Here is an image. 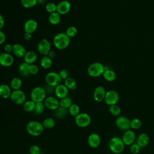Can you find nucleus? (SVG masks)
Wrapping results in <instances>:
<instances>
[{
	"label": "nucleus",
	"instance_id": "obj_4",
	"mask_svg": "<svg viewBox=\"0 0 154 154\" xmlns=\"http://www.w3.org/2000/svg\"><path fill=\"white\" fill-rule=\"evenodd\" d=\"M46 92L44 87L37 86L33 88L30 93V98L34 102H43L46 97Z\"/></svg>",
	"mask_w": 154,
	"mask_h": 154
},
{
	"label": "nucleus",
	"instance_id": "obj_5",
	"mask_svg": "<svg viewBox=\"0 0 154 154\" xmlns=\"http://www.w3.org/2000/svg\"><path fill=\"white\" fill-rule=\"evenodd\" d=\"M105 71L104 65L99 62L91 63L87 68V73L91 77L97 78L103 75Z\"/></svg>",
	"mask_w": 154,
	"mask_h": 154
},
{
	"label": "nucleus",
	"instance_id": "obj_8",
	"mask_svg": "<svg viewBox=\"0 0 154 154\" xmlns=\"http://www.w3.org/2000/svg\"><path fill=\"white\" fill-rule=\"evenodd\" d=\"M11 101L17 105L23 104L26 101V95L25 93L20 90H12L10 97Z\"/></svg>",
	"mask_w": 154,
	"mask_h": 154
},
{
	"label": "nucleus",
	"instance_id": "obj_7",
	"mask_svg": "<svg viewBox=\"0 0 154 154\" xmlns=\"http://www.w3.org/2000/svg\"><path fill=\"white\" fill-rule=\"evenodd\" d=\"M76 125L80 128H85L88 126L91 122V119L89 114L85 112H80L75 117Z\"/></svg>",
	"mask_w": 154,
	"mask_h": 154
},
{
	"label": "nucleus",
	"instance_id": "obj_21",
	"mask_svg": "<svg viewBox=\"0 0 154 154\" xmlns=\"http://www.w3.org/2000/svg\"><path fill=\"white\" fill-rule=\"evenodd\" d=\"M38 57L37 53L34 51H26L24 57H23V60L24 62L28 64H34L37 60Z\"/></svg>",
	"mask_w": 154,
	"mask_h": 154
},
{
	"label": "nucleus",
	"instance_id": "obj_3",
	"mask_svg": "<svg viewBox=\"0 0 154 154\" xmlns=\"http://www.w3.org/2000/svg\"><path fill=\"white\" fill-rule=\"evenodd\" d=\"M108 146L110 150L112 153L119 154L123 151L125 145L121 138L119 137H114L110 139Z\"/></svg>",
	"mask_w": 154,
	"mask_h": 154
},
{
	"label": "nucleus",
	"instance_id": "obj_33",
	"mask_svg": "<svg viewBox=\"0 0 154 154\" xmlns=\"http://www.w3.org/2000/svg\"><path fill=\"white\" fill-rule=\"evenodd\" d=\"M73 104L72 100L70 97L67 96L64 97L60 100V106L64 108L68 109Z\"/></svg>",
	"mask_w": 154,
	"mask_h": 154
},
{
	"label": "nucleus",
	"instance_id": "obj_45",
	"mask_svg": "<svg viewBox=\"0 0 154 154\" xmlns=\"http://www.w3.org/2000/svg\"><path fill=\"white\" fill-rule=\"evenodd\" d=\"M44 88L45 89L46 93H51V94L53 93H55V87H52L46 84V85L44 87Z\"/></svg>",
	"mask_w": 154,
	"mask_h": 154
},
{
	"label": "nucleus",
	"instance_id": "obj_39",
	"mask_svg": "<svg viewBox=\"0 0 154 154\" xmlns=\"http://www.w3.org/2000/svg\"><path fill=\"white\" fill-rule=\"evenodd\" d=\"M142 125V123L140 119L138 118H134L132 120H131V128L132 129H138L140 128H141Z\"/></svg>",
	"mask_w": 154,
	"mask_h": 154
},
{
	"label": "nucleus",
	"instance_id": "obj_6",
	"mask_svg": "<svg viewBox=\"0 0 154 154\" xmlns=\"http://www.w3.org/2000/svg\"><path fill=\"white\" fill-rule=\"evenodd\" d=\"M45 79L46 84L55 87L61 84L62 81V79L61 78L58 73L55 72H48L46 75Z\"/></svg>",
	"mask_w": 154,
	"mask_h": 154
},
{
	"label": "nucleus",
	"instance_id": "obj_42",
	"mask_svg": "<svg viewBox=\"0 0 154 154\" xmlns=\"http://www.w3.org/2000/svg\"><path fill=\"white\" fill-rule=\"evenodd\" d=\"M29 74L32 75H37L39 72L38 67L35 64H32L29 65Z\"/></svg>",
	"mask_w": 154,
	"mask_h": 154
},
{
	"label": "nucleus",
	"instance_id": "obj_27",
	"mask_svg": "<svg viewBox=\"0 0 154 154\" xmlns=\"http://www.w3.org/2000/svg\"><path fill=\"white\" fill-rule=\"evenodd\" d=\"M22 85V81L19 77H14L11 79L10 84V87L11 90H20Z\"/></svg>",
	"mask_w": 154,
	"mask_h": 154
},
{
	"label": "nucleus",
	"instance_id": "obj_20",
	"mask_svg": "<svg viewBox=\"0 0 154 154\" xmlns=\"http://www.w3.org/2000/svg\"><path fill=\"white\" fill-rule=\"evenodd\" d=\"M26 50L25 48L20 43H15L13 45V51L12 53L13 55L18 58H23Z\"/></svg>",
	"mask_w": 154,
	"mask_h": 154
},
{
	"label": "nucleus",
	"instance_id": "obj_14",
	"mask_svg": "<svg viewBox=\"0 0 154 154\" xmlns=\"http://www.w3.org/2000/svg\"><path fill=\"white\" fill-rule=\"evenodd\" d=\"M14 63L13 56L9 53L2 52L0 54V65L3 67H8L13 65Z\"/></svg>",
	"mask_w": 154,
	"mask_h": 154
},
{
	"label": "nucleus",
	"instance_id": "obj_29",
	"mask_svg": "<svg viewBox=\"0 0 154 154\" xmlns=\"http://www.w3.org/2000/svg\"><path fill=\"white\" fill-rule=\"evenodd\" d=\"M64 84L69 89V90H73L76 89L77 85L75 79L73 78L70 76L64 80Z\"/></svg>",
	"mask_w": 154,
	"mask_h": 154
},
{
	"label": "nucleus",
	"instance_id": "obj_11",
	"mask_svg": "<svg viewBox=\"0 0 154 154\" xmlns=\"http://www.w3.org/2000/svg\"><path fill=\"white\" fill-rule=\"evenodd\" d=\"M116 125L117 127L123 131H127L131 129V120L126 116H118L116 120Z\"/></svg>",
	"mask_w": 154,
	"mask_h": 154
},
{
	"label": "nucleus",
	"instance_id": "obj_47",
	"mask_svg": "<svg viewBox=\"0 0 154 154\" xmlns=\"http://www.w3.org/2000/svg\"><path fill=\"white\" fill-rule=\"evenodd\" d=\"M5 34L1 29H0V45H2L5 42Z\"/></svg>",
	"mask_w": 154,
	"mask_h": 154
},
{
	"label": "nucleus",
	"instance_id": "obj_38",
	"mask_svg": "<svg viewBox=\"0 0 154 154\" xmlns=\"http://www.w3.org/2000/svg\"><path fill=\"white\" fill-rule=\"evenodd\" d=\"M66 34L71 38L75 37L78 34V29L75 26H69L66 31Z\"/></svg>",
	"mask_w": 154,
	"mask_h": 154
},
{
	"label": "nucleus",
	"instance_id": "obj_24",
	"mask_svg": "<svg viewBox=\"0 0 154 154\" xmlns=\"http://www.w3.org/2000/svg\"><path fill=\"white\" fill-rule=\"evenodd\" d=\"M103 78L107 81L108 82H112L113 81H114L116 78V72L108 68L107 69H105V71L102 75Z\"/></svg>",
	"mask_w": 154,
	"mask_h": 154
},
{
	"label": "nucleus",
	"instance_id": "obj_25",
	"mask_svg": "<svg viewBox=\"0 0 154 154\" xmlns=\"http://www.w3.org/2000/svg\"><path fill=\"white\" fill-rule=\"evenodd\" d=\"M29 65L25 62L21 63L18 66V70L20 74L24 77H28L30 74L29 72Z\"/></svg>",
	"mask_w": 154,
	"mask_h": 154
},
{
	"label": "nucleus",
	"instance_id": "obj_19",
	"mask_svg": "<svg viewBox=\"0 0 154 154\" xmlns=\"http://www.w3.org/2000/svg\"><path fill=\"white\" fill-rule=\"evenodd\" d=\"M87 142L90 147L92 148H96L100 144V137L97 134L92 133L88 136Z\"/></svg>",
	"mask_w": 154,
	"mask_h": 154
},
{
	"label": "nucleus",
	"instance_id": "obj_46",
	"mask_svg": "<svg viewBox=\"0 0 154 154\" xmlns=\"http://www.w3.org/2000/svg\"><path fill=\"white\" fill-rule=\"evenodd\" d=\"M4 50L5 52L11 54V52H12L13 51V45L10 43L6 44L4 47Z\"/></svg>",
	"mask_w": 154,
	"mask_h": 154
},
{
	"label": "nucleus",
	"instance_id": "obj_32",
	"mask_svg": "<svg viewBox=\"0 0 154 154\" xmlns=\"http://www.w3.org/2000/svg\"><path fill=\"white\" fill-rule=\"evenodd\" d=\"M42 124L45 128L51 129L55 126V120L52 117H47L43 121Z\"/></svg>",
	"mask_w": 154,
	"mask_h": 154
},
{
	"label": "nucleus",
	"instance_id": "obj_50",
	"mask_svg": "<svg viewBox=\"0 0 154 154\" xmlns=\"http://www.w3.org/2000/svg\"><path fill=\"white\" fill-rule=\"evenodd\" d=\"M48 56L51 59H53V58H55V56H56V52H55V51L54 50H51V51H49V52L48 53Z\"/></svg>",
	"mask_w": 154,
	"mask_h": 154
},
{
	"label": "nucleus",
	"instance_id": "obj_22",
	"mask_svg": "<svg viewBox=\"0 0 154 154\" xmlns=\"http://www.w3.org/2000/svg\"><path fill=\"white\" fill-rule=\"evenodd\" d=\"M12 90L11 87L6 84H2L0 85V97L3 99H7L10 97Z\"/></svg>",
	"mask_w": 154,
	"mask_h": 154
},
{
	"label": "nucleus",
	"instance_id": "obj_17",
	"mask_svg": "<svg viewBox=\"0 0 154 154\" xmlns=\"http://www.w3.org/2000/svg\"><path fill=\"white\" fill-rule=\"evenodd\" d=\"M106 92L105 88L103 86H97L95 88L93 91V96L94 100L97 102H100L102 100H104Z\"/></svg>",
	"mask_w": 154,
	"mask_h": 154
},
{
	"label": "nucleus",
	"instance_id": "obj_1",
	"mask_svg": "<svg viewBox=\"0 0 154 154\" xmlns=\"http://www.w3.org/2000/svg\"><path fill=\"white\" fill-rule=\"evenodd\" d=\"M70 38L66 32H61L55 34L53 38V45L58 50L66 49L70 45Z\"/></svg>",
	"mask_w": 154,
	"mask_h": 154
},
{
	"label": "nucleus",
	"instance_id": "obj_10",
	"mask_svg": "<svg viewBox=\"0 0 154 154\" xmlns=\"http://www.w3.org/2000/svg\"><path fill=\"white\" fill-rule=\"evenodd\" d=\"M119 100V94L116 91L111 90L106 92V94L104 98V101L109 106L117 104Z\"/></svg>",
	"mask_w": 154,
	"mask_h": 154
},
{
	"label": "nucleus",
	"instance_id": "obj_18",
	"mask_svg": "<svg viewBox=\"0 0 154 154\" xmlns=\"http://www.w3.org/2000/svg\"><path fill=\"white\" fill-rule=\"evenodd\" d=\"M69 93V89L64 84H60L55 88V94L58 99H63L67 96Z\"/></svg>",
	"mask_w": 154,
	"mask_h": 154
},
{
	"label": "nucleus",
	"instance_id": "obj_44",
	"mask_svg": "<svg viewBox=\"0 0 154 154\" xmlns=\"http://www.w3.org/2000/svg\"><path fill=\"white\" fill-rule=\"evenodd\" d=\"M58 73L59 75L60 76L61 78L62 79V80H65L68 77H69V72L67 70H66L65 69H61Z\"/></svg>",
	"mask_w": 154,
	"mask_h": 154
},
{
	"label": "nucleus",
	"instance_id": "obj_28",
	"mask_svg": "<svg viewBox=\"0 0 154 154\" xmlns=\"http://www.w3.org/2000/svg\"><path fill=\"white\" fill-rule=\"evenodd\" d=\"M40 64L43 69H48L51 68L52 65V59H51L48 55L43 56L40 60Z\"/></svg>",
	"mask_w": 154,
	"mask_h": 154
},
{
	"label": "nucleus",
	"instance_id": "obj_49",
	"mask_svg": "<svg viewBox=\"0 0 154 154\" xmlns=\"http://www.w3.org/2000/svg\"><path fill=\"white\" fill-rule=\"evenodd\" d=\"M23 38L26 41H29L32 38V34H29V33H27V32H25L24 35H23Z\"/></svg>",
	"mask_w": 154,
	"mask_h": 154
},
{
	"label": "nucleus",
	"instance_id": "obj_26",
	"mask_svg": "<svg viewBox=\"0 0 154 154\" xmlns=\"http://www.w3.org/2000/svg\"><path fill=\"white\" fill-rule=\"evenodd\" d=\"M48 21L51 25H57L61 21V15L57 11L50 13L48 16Z\"/></svg>",
	"mask_w": 154,
	"mask_h": 154
},
{
	"label": "nucleus",
	"instance_id": "obj_41",
	"mask_svg": "<svg viewBox=\"0 0 154 154\" xmlns=\"http://www.w3.org/2000/svg\"><path fill=\"white\" fill-rule=\"evenodd\" d=\"M29 152L30 154H42V152H41V149L39 147V146H38L36 144H34L32 145L29 149Z\"/></svg>",
	"mask_w": 154,
	"mask_h": 154
},
{
	"label": "nucleus",
	"instance_id": "obj_35",
	"mask_svg": "<svg viewBox=\"0 0 154 154\" xmlns=\"http://www.w3.org/2000/svg\"><path fill=\"white\" fill-rule=\"evenodd\" d=\"M69 113L73 117H76L80 113V108L79 106L75 103H73L69 108H68Z\"/></svg>",
	"mask_w": 154,
	"mask_h": 154
},
{
	"label": "nucleus",
	"instance_id": "obj_2",
	"mask_svg": "<svg viewBox=\"0 0 154 154\" xmlns=\"http://www.w3.org/2000/svg\"><path fill=\"white\" fill-rule=\"evenodd\" d=\"M44 128H45L42 123L36 120L29 122L26 126L27 132L31 136L34 137H38L43 132Z\"/></svg>",
	"mask_w": 154,
	"mask_h": 154
},
{
	"label": "nucleus",
	"instance_id": "obj_16",
	"mask_svg": "<svg viewBox=\"0 0 154 154\" xmlns=\"http://www.w3.org/2000/svg\"><path fill=\"white\" fill-rule=\"evenodd\" d=\"M125 145L130 146L132 144L135 139V133L132 130H127L123 133L122 138Z\"/></svg>",
	"mask_w": 154,
	"mask_h": 154
},
{
	"label": "nucleus",
	"instance_id": "obj_12",
	"mask_svg": "<svg viewBox=\"0 0 154 154\" xmlns=\"http://www.w3.org/2000/svg\"><path fill=\"white\" fill-rule=\"evenodd\" d=\"M71 7V4L69 1L63 0L57 4V12L60 15H65L70 12Z\"/></svg>",
	"mask_w": 154,
	"mask_h": 154
},
{
	"label": "nucleus",
	"instance_id": "obj_34",
	"mask_svg": "<svg viewBox=\"0 0 154 154\" xmlns=\"http://www.w3.org/2000/svg\"><path fill=\"white\" fill-rule=\"evenodd\" d=\"M22 6L25 8H31L34 7L37 4V0H20Z\"/></svg>",
	"mask_w": 154,
	"mask_h": 154
},
{
	"label": "nucleus",
	"instance_id": "obj_37",
	"mask_svg": "<svg viewBox=\"0 0 154 154\" xmlns=\"http://www.w3.org/2000/svg\"><path fill=\"white\" fill-rule=\"evenodd\" d=\"M45 109V105L44 103H43V102H37L35 103L33 112L35 114H41L44 112Z\"/></svg>",
	"mask_w": 154,
	"mask_h": 154
},
{
	"label": "nucleus",
	"instance_id": "obj_23",
	"mask_svg": "<svg viewBox=\"0 0 154 154\" xmlns=\"http://www.w3.org/2000/svg\"><path fill=\"white\" fill-rule=\"evenodd\" d=\"M150 141V137L146 133H141L139 135L137 138V143L140 146V147H146Z\"/></svg>",
	"mask_w": 154,
	"mask_h": 154
},
{
	"label": "nucleus",
	"instance_id": "obj_40",
	"mask_svg": "<svg viewBox=\"0 0 154 154\" xmlns=\"http://www.w3.org/2000/svg\"><path fill=\"white\" fill-rule=\"evenodd\" d=\"M45 10L49 14L55 12L57 11V4L52 2H48L45 5Z\"/></svg>",
	"mask_w": 154,
	"mask_h": 154
},
{
	"label": "nucleus",
	"instance_id": "obj_43",
	"mask_svg": "<svg viewBox=\"0 0 154 154\" xmlns=\"http://www.w3.org/2000/svg\"><path fill=\"white\" fill-rule=\"evenodd\" d=\"M141 149V147L137 143H133L131 145L130 147V151L133 154H137L138 153L140 152Z\"/></svg>",
	"mask_w": 154,
	"mask_h": 154
},
{
	"label": "nucleus",
	"instance_id": "obj_31",
	"mask_svg": "<svg viewBox=\"0 0 154 154\" xmlns=\"http://www.w3.org/2000/svg\"><path fill=\"white\" fill-rule=\"evenodd\" d=\"M35 102H34L33 100H26L24 103L23 104V108L25 111L26 112H32L34 109Z\"/></svg>",
	"mask_w": 154,
	"mask_h": 154
},
{
	"label": "nucleus",
	"instance_id": "obj_15",
	"mask_svg": "<svg viewBox=\"0 0 154 154\" xmlns=\"http://www.w3.org/2000/svg\"><path fill=\"white\" fill-rule=\"evenodd\" d=\"M38 23L37 21L33 19H29L25 21L23 25V29L25 32L32 34L37 29Z\"/></svg>",
	"mask_w": 154,
	"mask_h": 154
},
{
	"label": "nucleus",
	"instance_id": "obj_13",
	"mask_svg": "<svg viewBox=\"0 0 154 154\" xmlns=\"http://www.w3.org/2000/svg\"><path fill=\"white\" fill-rule=\"evenodd\" d=\"M45 107L51 110H55L60 106V100L57 97L52 96H47L43 101Z\"/></svg>",
	"mask_w": 154,
	"mask_h": 154
},
{
	"label": "nucleus",
	"instance_id": "obj_36",
	"mask_svg": "<svg viewBox=\"0 0 154 154\" xmlns=\"http://www.w3.org/2000/svg\"><path fill=\"white\" fill-rule=\"evenodd\" d=\"M109 112L114 116H119L121 113V108L117 104L110 105L109 107Z\"/></svg>",
	"mask_w": 154,
	"mask_h": 154
},
{
	"label": "nucleus",
	"instance_id": "obj_51",
	"mask_svg": "<svg viewBox=\"0 0 154 154\" xmlns=\"http://www.w3.org/2000/svg\"><path fill=\"white\" fill-rule=\"evenodd\" d=\"M37 4L40 5H43L46 2V0H37Z\"/></svg>",
	"mask_w": 154,
	"mask_h": 154
},
{
	"label": "nucleus",
	"instance_id": "obj_9",
	"mask_svg": "<svg viewBox=\"0 0 154 154\" xmlns=\"http://www.w3.org/2000/svg\"><path fill=\"white\" fill-rule=\"evenodd\" d=\"M51 50V44L49 40L43 38L39 41L37 45V51L43 55H48L49 51Z\"/></svg>",
	"mask_w": 154,
	"mask_h": 154
},
{
	"label": "nucleus",
	"instance_id": "obj_30",
	"mask_svg": "<svg viewBox=\"0 0 154 154\" xmlns=\"http://www.w3.org/2000/svg\"><path fill=\"white\" fill-rule=\"evenodd\" d=\"M68 112L69 111L67 108H64L60 106L58 108L54 110V114L58 119H63L67 116Z\"/></svg>",
	"mask_w": 154,
	"mask_h": 154
},
{
	"label": "nucleus",
	"instance_id": "obj_48",
	"mask_svg": "<svg viewBox=\"0 0 154 154\" xmlns=\"http://www.w3.org/2000/svg\"><path fill=\"white\" fill-rule=\"evenodd\" d=\"M5 25V20L3 16L0 14V29H1Z\"/></svg>",
	"mask_w": 154,
	"mask_h": 154
}]
</instances>
